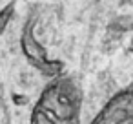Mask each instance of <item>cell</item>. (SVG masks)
Returning a JSON list of instances; mask_svg holds the SVG:
<instances>
[{
  "mask_svg": "<svg viewBox=\"0 0 133 124\" xmlns=\"http://www.w3.org/2000/svg\"><path fill=\"white\" fill-rule=\"evenodd\" d=\"M22 49H24L28 60H29L37 69H40L44 75H48V77H57V75H60L64 64H62L60 60H48L46 49L35 40L31 22L24 28V33H22Z\"/></svg>",
  "mask_w": 133,
  "mask_h": 124,
  "instance_id": "6da1fadb",
  "label": "cell"
},
{
  "mask_svg": "<svg viewBox=\"0 0 133 124\" xmlns=\"http://www.w3.org/2000/svg\"><path fill=\"white\" fill-rule=\"evenodd\" d=\"M15 6H17V2H15V0H11V2H9L2 11H0V37H2V33L6 31V28H8V24H9V20L13 18Z\"/></svg>",
  "mask_w": 133,
  "mask_h": 124,
  "instance_id": "7a4b0ae2",
  "label": "cell"
},
{
  "mask_svg": "<svg viewBox=\"0 0 133 124\" xmlns=\"http://www.w3.org/2000/svg\"><path fill=\"white\" fill-rule=\"evenodd\" d=\"M109 29L115 31H129L131 29V15H120L109 24Z\"/></svg>",
  "mask_w": 133,
  "mask_h": 124,
  "instance_id": "3957f363",
  "label": "cell"
},
{
  "mask_svg": "<svg viewBox=\"0 0 133 124\" xmlns=\"http://www.w3.org/2000/svg\"><path fill=\"white\" fill-rule=\"evenodd\" d=\"M13 102L18 104V106H24V104H28L29 100H28L26 95H17V93H15V95H13Z\"/></svg>",
  "mask_w": 133,
  "mask_h": 124,
  "instance_id": "277c9868",
  "label": "cell"
},
{
  "mask_svg": "<svg viewBox=\"0 0 133 124\" xmlns=\"http://www.w3.org/2000/svg\"><path fill=\"white\" fill-rule=\"evenodd\" d=\"M91 124H106V120L102 119V115H98V117H97V119H95V120H93Z\"/></svg>",
  "mask_w": 133,
  "mask_h": 124,
  "instance_id": "5b68a950",
  "label": "cell"
}]
</instances>
